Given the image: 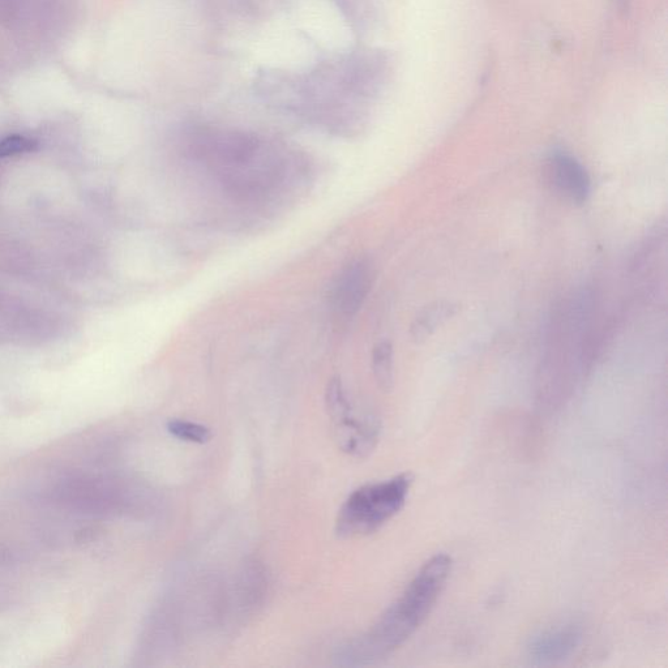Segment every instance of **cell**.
I'll return each mask as SVG.
<instances>
[{"mask_svg":"<svg viewBox=\"0 0 668 668\" xmlns=\"http://www.w3.org/2000/svg\"><path fill=\"white\" fill-rule=\"evenodd\" d=\"M452 571L451 556L438 554L422 565L404 594L381 615L365 636L346 649L353 665H368L404 645L425 622Z\"/></svg>","mask_w":668,"mask_h":668,"instance_id":"1","label":"cell"},{"mask_svg":"<svg viewBox=\"0 0 668 668\" xmlns=\"http://www.w3.org/2000/svg\"><path fill=\"white\" fill-rule=\"evenodd\" d=\"M413 481V475L404 473L388 481L358 488L338 513L337 534L342 538H353L379 530L404 508Z\"/></svg>","mask_w":668,"mask_h":668,"instance_id":"2","label":"cell"},{"mask_svg":"<svg viewBox=\"0 0 668 668\" xmlns=\"http://www.w3.org/2000/svg\"><path fill=\"white\" fill-rule=\"evenodd\" d=\"M584 632L576 623L543 629L530 637L526 655L535 666H556L568 661L580 648Z\"/></svg>","mask_w":668,"mask_h":668,"instance_id":"3","label":"cell"},{"mask_svg":"<svg viewBox=\"0 0 668 668\" xmlns=\"http://www.w3.org/2000/svg\"><path fill=\"white\" fill-rule=\"evenodd\" d=\"M375 280L374 265L368 259H358L346 267L337 278L332 291V306L342 318L350 319L365 303Z\"/></svg>","mask_w":668,"mask_h":668,"instance_id":"4","label":"cell"},{"mask_svg":"<svg viewBox=\"0 0 668 668\" xmlns=\"http://www.w3.org/2000/svg\"><path fill=\"white\" fill-rule=\"evenodd\" d=\"M548 177L555 190L576 205L585 204L592 192L588 171L575 157L556 152L548 161Z\"/></svg>","mask_w":668,"mask_h":668,"instance_id":"5","label":"cell"},{"mask_svg":"<svg viewBox=\"0 0 668 668\" xmlns=\"http://www.w3.org/2000/svg\"><path fill=\"white\" fill-rule=\"evenodd\" d=\"M334 438L338 447L348 455L365 458L378 444L380 423L372 415L357 417L351 410L344 418L333 422Z\"/></svg>","mask_w":668,"mask_h":668,"instance_id":"6","label":"cell"},{"mask_svg":"<svg viewBox=\"0 0 668 668\" xmlns=\"http://www.w3.org/2000/svg\"><path fill=\"white\" fill-rule=\"evenodd\" d=\"M457 307L453 303L449 302H436L430 304L426 308H423L421 312L411 324V337L415 342H423L431 336L432 333L440 327L441 324L445 323L448 319H451L453 315L456 314Z\"/></svg>","mask_w":668,"mask_h":668,"instance_id":"7","label":"cell"},{"mask_svg":"<svg viewBox=\"0 0 668 668\" xmlns=\"http://www.w3.org/2000/svg\"><path fill=\"white\" fill-rule=\"evenodd\" d=\"M372 371L381 391L391 392L395 384V351L389 341H381L372 350Z\"/></svg>","mask_w":668,"mask_h":668,"instance_id":"8","label":"cell"},{"mask_svg":"<svg viewBox=\"0 0 668 668\" xmlns=\"http://www.w3.org/2000/svg\"><path fill=\"white\" fill-rule=\"evenodd\" d=\"M167 431L175 438L196 444L207 443L212 436L208 427L199 425V423L179 421V419L167 423Z\"/></svg>","mask_w":668,"mask_h":668,"instance_id":"9","label":"cell"},{"mask_svg":"<svg viewBox=\"0 0 668 668\" xmlns=\"http://www.w3.org/2000/svg\"><path fill=\"white\" fill-rule=\"evenodd\" d=\"M36 140L21 135H11L0 140V158L16 156V154L36 151Z\"/></svg>","mask_w":668,"mask_h":668,"instance_id":"10","label":"cell"}]
</instances>
